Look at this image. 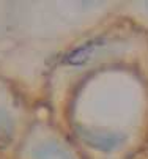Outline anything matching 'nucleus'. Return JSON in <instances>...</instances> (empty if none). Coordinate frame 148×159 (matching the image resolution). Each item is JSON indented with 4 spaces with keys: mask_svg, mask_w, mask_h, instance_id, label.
<instances>
[{
    "mask_svg": "<svg viewBox=\"0 0 148 159\" xmlns=\"http://www.w3.org/2000/svg\"><path fill=\"white\" fill-rule=\"evenodd\" d=\"M105 39L102 38H98V39H92V41H87L85 44L79 46L77 49H74L73 52H70L65 58V63L70 65V66H82L88 63L95 54H98L104 46H105Z\"/></svg>",
    "mask_w": 148,
    "mask_h": 159,
    "instance_id": "nucleus-2",
    "label": "nucleus"
},
{
    "mask_svg": "<svg viewBox=\"0 0 148 159\" xmlns=\"http://www.w3.org/2000/svg\"><path fill=\"white\" fill-rule=\"evenodd\" d=\"M13 131H14V123L11 115L5 109L0 107V142L8 140L13 135Z\"/></svg>",
    "mask_w": 148,
    "mask_h": 159,
    "instance_id": "nucleus-4",
    "label": "nucleus"
},
{
    "mask_svg": "<svg viewBox=\"0 0 148 159\" xmlns=\"http://www.w3.org/2000/svg\"><path fill=\"white\" fill-rule=\"evenodd\" d=\"M33 159H74L71 153L55 140H46L43 143H38L32 150Z\"/></svg>",
    "mask_w": 148,
    "mask_h": 159,
    "instance_id": "nucleus-3",
    "label": "nucleus"
},
{
    "mask_svg": "<svg viewBox=\"0 0 148 159\" xmlns=\"http://www.w3.org/2000/svg\"><path fill=\"white\" fill-rule=\"evenodd\" d=\"M77 134L87 145L99 150V151H114L118 150L126 142V134L118 131H98V129H87L77 128Z\"/></svg>",
    "mask_w": 148,
    "mask_h": 159,
    "instance_id": "nucleus-1",
    "label": "nucleus"
}]
</instances>
